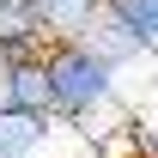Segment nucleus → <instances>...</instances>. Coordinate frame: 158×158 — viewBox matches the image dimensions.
<instances>
[{
    "mask_svg": "<svg viewBox=\"0 0 158 158\" xmlns=\"http://www.w3.org/2000/svg\"><path fill=\"white\" fill-rule=\"evenodd\" d=\"M43 91H49V122L67 134H85L91 122L122 98L116 67L91 49V43H43Z\"/></svg>",
    "mask_w": 158,
    "mask_h": 158,
    "instance_id": "nucleus-1",
    "label": "nucleus"
},
{
    "mask_svg": "<svg viewBox=\"0 0 158 158\" xmlns=\"http://www.w3.org/2000/svg\"><path fill=\"white\" fill-rule=\"evenodd\" d=\"M0 110L49 116V91H43V61L37 55H0Z\"/></svg>",
    "mask_w": 158,
    "mask_h": 158,
    "instance_id": "nucleus-2",
    "label": "nucleus"
},
{
    "mask_svg": "<svg viewBox=\"0 0 158 158\" xmlns=\"http://www.w3.org/2000/svg\"><path fill=\"white\" fill-rule=\"evenodd\" d=\"M43 31L37 19V0H0V55H43Z\"/></svg>",
    "mask_w": 158,
    "mask_h": 158,
    "instance_id": "nucleus-3",
    "label": "nucleus"
},
{
    "mask_svg": "<svg viewBox=\"0 0 158 158\" xmlns=\"http://www.w3.org/2000/svg\"><path fill=\"white\" fill-rule=\"evenodd\" d=\"M37 19L49 31V43H79L103 19V0H37Z\"/></svg>",
    "mask_w": 158,
    "mask_h": 158,
    "instance_id": "nucleus-4",
    "label": "nucleus"
},
{
    "mask_svg": "<svg viewBox=\"0 0 158 158\" xmlns=\"http://www.w3.org/2000/svg\"><path fill=\"white\" fill-rule=\"evenodd\" d=\"M61 128L49 116H12V110H0V158H37Z\"/></svg>",
    "mask_w": 158,
    "mask_h": 158,
    "instance_id": "nucleus-5",
    "label": "nucleus"
},
{
    "mask_svg": "<svg viewBox=\"0 0 158 158\" xmlns=\"http://www.w3.org/2000/svg\"><path fill=\"white\" fill-rule=\"evenodd\" d=\"M103 12L140 43V49H152L158 55V0H103Z\"/></svg>",
    "mask_w": 158,
    "mask_h": 158,
    "instance_id": "nucleus-6",
    "label": "nucleus"
}]
</instances>
